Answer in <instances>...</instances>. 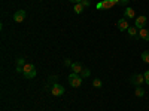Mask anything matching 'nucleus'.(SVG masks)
<instances>
[{"label":"nucleus","mask_w":149,"mask_h":111,"mask_svg":"<svg viewBox=\"0 0 149 111\" xmlns=\"http://www.w3.org/2000/svg\"><path fill=\"white\" fill-rule=\"evenodd\" d=\"M26 16H27L26 10L19 9V10H17L15 14H14V21H15V22H22L24 19H26Z\"/></svg>","instance_id":"6e6552de"},{"label":"nucleus","mask_w":149,"mask_h":111,"mask_svg":"<svg viewBox=\"0 0 149 111\" xmlns=\"http://www.w3.org/2000/svg\"><path fill=\"white\" fill-rule=\"evenodd\" d=\"M124 18H127V19H134V18H136V12H134V9L127 6L125 9H124Z\"/></svg>","instance_id":"1a4fd4ad"},{"label":"nucleus","mask_w":149,"mask_h":111,"mask_svg":"<svg viewBox=\"0 0 149 111\" xmlns=\"http://www.w3.org/2000/svg\"><path fill=\"white\" fill-rule=\"evenodd\" d=\"M139 39H142L145 42H149V30H146V28L139 30Z\"/></svg>","instance_id":"9b49d317"},{"label":"nucleus","mask_w":149,"mask_h":111,"mask_svg":"<svg viewBox=\"0 0 149 111\" xmlns=\"http://www.w3.org/2000/svg\"><path fill=\"white\" fill-rule=\"evenodd\" d=\"M24 65H26V61H24V58H18V59H17V71H18V73H22Z\"/></svg>","instance_id":"ddd939ff"},{"label":"nucleus","mask_w":149,"mask_h":111,"mask_svg":"<svg viewBox=\"0 0 149 111\" xmlns=\"http://www.w3.org/2000/svg\"><path fill=\"white\" fill-rule=\"evenodd\" d=\"M51 93L54 96H61V95L64 93V86H61L58 83H54L52 84V89H51Z\"/></svg>","instance_id":"423d86ee"},{"label":"nucleus","mask_w":149,"mask_h":111,"mask_svg":"<svg viewBox=\"0 0 149 111\" xmlns=\"http://www.w3.org/2000/svg\"><path fill=\"white\" fill-rule=\"evenodd\" d=\"M81 74H82V77H88V76H90V70H86V68H84V71H82Z\"/></svg>","instance_id":"aec40b11"},{"label":"nucleus","mask_w":149,"mask_h":111,"mask_svg":"<svg viewBox=\"0 0 149 111\" xmlns=\"http://www.w3.org/2000/svg\"><path fill=\"white\" fill-rule=\"evenodd\" d=\"M22 76L26 79H29V80L34 79L36 77V67L31 65V64H26L24 68H22Z\"/></svg>","instance_id":"f257e3e1"},{"label":"nucleus","mask_w":149,"mask_h":111,"mask_svg":"<svg viewBox=\"0 0 149 111\" xmlns=\"http://www.w3.org/2000/svg\"><path fill=\"white\" fill-rule=\"evenodd\" d=\"M115 5H118V0H104V2L97 3L95 8L97 9H110V8H113Z\"/></svg>","instance_id":"7ed1b4c3"},{"label":"nucleus","mask_w":149,"mask_h":111,"mask_svg":"<svg viewBox=\"0 0 149 111\" xmlns=\"http://www.w3.org/2000/svg\"><path fill=\"white\" fill-rule=\"evenodd\" d=\"M142 61H143V62H146V64H149V52L148 51L142 53Z\"/></svg>","instance_id":"dca6fc26"},{"label":"nucleus","mask_w":149,"mask_h":111,"mask_svg":"<svg viewBox=\"0 0 149 111\" xmlns=\"http://www.w3.org/2000/svg\"><path fill=\"white\" fill-rule=\"evenodd\" d=\"M134 86H142L145 83V76L143 74H134V76H131V80H130Z\"/></svg>","instance_id":"39448f33"},{"label":"nucleus","mask_w":149,"mask_h":111,"mask_svg":"<svg viewBox=\"0 0 149 111\" xmlns=\"http://www.w3.org/2000/svg\"><path fill=\"white\" fill-rule=\"evenodd\" d=\"M81 5H82L84 8H88L91 3H90V0H82V2H81Z\"/></svg>","instance_id":"412c9836"},{"label":"nucleus","mask_w":149,"mask_h":111,"mask_svg":"<svg viewBox=\"0 0 149 111\" xmlns=\"http://www.w3.org/2000/svg\"><path fill=\"white\" fill-rule=\"evenodd\" d=\"M127 31H128V36H130V37H134V39H139V30L136 28V27H130Z\"/></svg>","instance_id":"f8f14e48"},{"label":"nucleus","mask_w":149,"mask_h":111,"mask_svg":"<svg viewBox=\"0 0 149 111\" xmlns=\"http://www.w3.org/2000/svg\"><path fill=\"white\" fill-rule=\"evenodd\" d=\"M146 22H148V18H146L145 15H140V16L136 18V21H134V27L137 28V30H142V28H145Z\"/></svg>","instance_id":"20e7f679"},{"label":"nucleus","mask_w":149,"mask_h":111,"mask_svg":"<svg viewBox=\"0 0 149 111\" xmlns=\"http://www.w3.org/2000/svg\"><path fill=\"white\" fill-rule=\"evenodd\" d=\"M116 25H118V30H119V31H127V30L130 28L127 18H121V19L116 22Z\"/></svg>","instance_id":"0eeeda50"},{"label":"nucleus","mask_w":149,"mask_h":111,"mask_svg":"<svg viewBox=\"0 0 149 111\" xmlns=\"http://www.w3.org/2000/svg\"><path fill=\"white\" fill-rule=\"evenodd\" d=\"M73 10H74V14H78V15H81L82 12H84V6H82L81 3H78V5H74Z\"/></svg>","instance_id":"4468645a"},{"label":"nucleus","mask_w":149,"mask_h":111,"mask_svg":"<svg viewBox=\"0 0 149 111\" xmlns=\"http://www.w3.org/2000/svg\"><path fill=\"white\" fill-rule=\"evenodd\" d=\"M70 68H72V73H74V74H81V73L84 71V67H82L79 62H73Z\"/></svg>","instance_id":"9d476101"},{"label":"nucleus","mask_w":149,"mask_h":111,"mask_svg":"<svg viewBox=\"0 0 149 111\" xmlns=\"http://www.w3.org/2000/svg\"><path fill=\"white\" fill-rule=\"evenodd\" d=\"M64 64H66L67 67H72V64H73V62H72L70 59H66V61H64Z\"/></svg>","instance_id":"4be33fe9"},{"label":"nucleus","mask_w":149,"mask_h":111,"mask_svg":"<svg viewBox=\"0 0 149 111\" xmlns=\"http://www.w3.org/2000/svg\"><path fill=\"white\" fill-rule=\"evenodd\" d=\"M128 2H130V0H118V5H121V6H124V8H127Z\"/></svg>","instance_id":"a211bd4d"},{"label":"nucleus","mask_w":149,"mask_h":111,"mask_svg":"<svg viewBox=\"0 0 149 111\" xmlns=\"http://www.w3.org/2000/svg\"><path fill=\"white\" fill-rule=\"evenodd\" d=\"M69 84L72 86V88H79V86L82 84V76H79V74H69Z\"/></svg>","instance_id":"f03ea898"},{"label":"nucleus","mask_w":149,"mask_h":111,"mask_svg":"<svg viewBox=\"0 0 149 111\" xmlns=\"http://www.w3.org/2000/svg\"><path fill=\"white\" fill-rule=\"evenodd\" d=\"M134 2H137V0H134Z\"/></svg>","instance_id":"b1692460"},{"label":"nucleus","mask_w":149,"mask_h":111,"mask_svg":"<svg viewBox=\"0 0 149 111\" xmlns=\"http://www.w3.org/2000/svg\"><path fill=\"white\" fill-rule=\"evenodd\" d=\"M145 92H146V90H143V89L140 88V86H137V88H136V92H134V95L142 98V96H145Z\"/></svg>","instance_id":"2eb2a0df"},{"label":"nucleus","mask_w":149,"mask_h":111,"mask_svg":"<svg viewBox=\"0 0 149 111\" xmlns=\"http://www.w3.org/2000/svg\"><path fill=\"white\" fill-rule=\"evenodd\" d=\"M93 86L94 88H102V80L100 79H94L93 80Z\"/></svg>","instance_id":"f3484780"},{"label":"nucleus","mask_w":149,"mask_h":111,"mask_svg":"<svg viewBox=\"0 0 149 111\" xmlns=\"http://www.w3.org/2000/svg\"><path fill=\"white\" fill-rule=\"evenodd\" d=\"M69 2H72V3H74V5H78V3L82 2V0H69Z\"/></svg>","instance_id":"5701e85b"},{"label":"nucleus","mask_w":149,"mask_h":111,"mask_svg":"<svg viewBox=\"0 0 149 111\" xmlns=\"http://www.w3.org/2000/svg\"><path fill=\"white\" fill-rule=\"evenodd\" d=\"M143 76H145V83H148V84H149V70L143 73Z\"/></svg>","instance_id":"6ab92c4d"}]
</instances>
